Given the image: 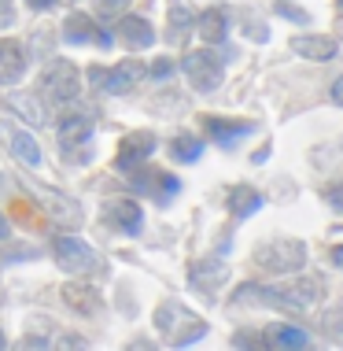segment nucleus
Returning a JSON list of instances; mask_svg holds the SVG:
<instances>
[{
    "label": "nucleus",
    "mask_w": 343,
    "mask_h": 351,
    "mask_svg": "<svg viewBox=\"0 0 343 351\" xmlns=\"http://www.w3.org/2000/svg\"><path fill=\"white\" fill-rule=\"evenodd\" d=\"M140 78H144V63H137V60H126V63H118V67H111V71L97 67V63L89 67L92 89H103V93H111V97H126V93H133Z\"/></svg>",
    "instance_id": "f257e3e1"
},
{
    "label": "nucleus",
    "mask_w": 343,
    "mask_h": 351,
    "mask_svg": "<svg viewBox=\"0 0 343 351\" xmlns=\"http://www.w3.org/2000/svg\"><path fill=\"white\" fill-rule=\"evenodd\" d=\"M255 263L262 270H273V274H292L307 263V244L303 241H270V244H259L255 248Z\"/></svg>",
    "instance_id": "f03ea898"
},
{
    "label": "nucleus",
    "mask_w": 343,
    "mask_h": 351,
    "mask_svg": "<svg viewBox=\"0 0 343 351\" xmlns=\"http://www.w3.org/2000/svg\"><path fill=\"white\" fill-rule=\"evenodd\" d=\"M52 252H55V263L66 274H92L97 270V252L85 241H78V237H55Z\"/></svg>",
    "instance_id": "7ed1b4c3"
},
{
    "label": "nucleus",
    "mask_w": 343,
    "mask_h": 351,
    "mask_svg": "<svg viewBox=\"0 0 343 351\" xmlns=\"http://www.w3.org/2000/svg\"><path fill=\"white\" fill-rule=\"evenodd\" d=\"M185 78L192 82V89L211 93V89H218V85H222V63L214 60L211 49L188 52V56H185Z\"/></svg>",
    "instance_id": "20e7f679"
},
{
    "label": "nucleus",
    "mask_w": 343,
    "mask_h": 351,
    "mask_svg": "<svg viewBox=\"0 0 343 351\" xmlns=\"http://www.w3.org/2000/svg\"><path fill=\"white\" fill-rule=\"evenodd\" d=\"M133 193H144V196H151V200H159V204H170L181 193V182L174 174H166V170L148 167L144 174H133Z\"/></svg>",
    "instance_id": "39448f33"
},
{
    "label": "nucleus",
    "mask_w": 343,
    "mask_h": 351,
    "mask_svg": "<svg viewBox=\"0 0 343 351\" xmlns=\"http://www.w3.org/2000/svg\"><path fill=\"white\" fill-rule=\"evenodd\" d=\"M103 222H107L111 230L126 233V237H137L140 230H144V211L122 196V200H111L107 207H103Z\"/></svg>",
    "instance_id": "423d86ee"
},
{
    "label": "nucleus",
    "mask_w": 343,
    "mask_h": 351,
    "mask_svg": "<svg viewBox=\"0 0 343 351\" xmlns=\"http://www.w3.org/2000/svg\"><path fill=\"white\" fill-rule=\"evenodd\" d=\"M45 85H49V93L60 104L74 100L81 93V82H78V67H74L71 60H55L49 67V78H45Z\"/></svg>",
    "instance_id": "0eeeda50"
},
{
    "label": "nucleus",
    "mask_w": 343,
    "mask_h": 351,
    "mask_svg": "<svg viewBox=\"0 0 343 351\" xmlns=\"http://www.w3.org/2000/svg\"><path fill=\"white\" fill-rule=\"evenodd\" d=\"M155 145H159L155 134H144V130H140V134H129L118 145V159H114V167H118L122 174H126V170H137L151 152H155Z\"/></svg>",
    "instance_id": "6e6552de"
},
{
    "label": "nucleus",
    "mask_w": 343,
    "mask_h": 351,
    "mask_svg": "<svg viewBox=\"0 0 343 351\" xmlns=\"http://www.w3.org/2000/svg\"><path fill=\"white\" fill-rule=\"evenodd\" d=\"M63 37H66L71 45H85V41H92V45H100V49H107V45H111V37L103 34L89 15H81V12L66 15V23H63Z\"/></svg>",
    "instance_id": "1a4fd4ad"
},
{
    "label": "nucleus",
    "mask_w": 343,
    "mask_h": 351,
    "mask_svg": "<svg viewBox=\"0 0 343 351\" xmlns=\"http://www.w3.org/2000/svg\"><path fill=\"white\" fill-rule=\"evenodd\" d=\"M188 281H192L199 292L214 296V292L229 281V267L222 259H199V263H192V270H188Z\"/></svg>",
    "instance_id": "9d476101"
},
{
    "label": "nucleus",
    "mask_w": 343,
    "mask_h": 351,
    "mask_svg": "<svg viewBox=\"0 0 343 351\" xmlns=\"http://www.w3.org/2000/svg\"><path fill=\"white\" fill-rule=\"evenodd\" d=\"M63 303L74 311V315H85V318H97L103 300L92 285H63Z\"/></svg>",
    "instance_id": "9b49d317"
},
{
    "label": "nucleus",
    "mask_w": 343,
    "mask_h": 351,
    "mask_svg": "<svg viewBox=\"0 0 343 351\" xmlns=\"http://www.w3.org/2000/svg\"><path fill=\"white\" fill-rule=\"evenodd\" d=\"M233 303H266V307H281V311H299L281 289H266V285H244V289H236Z\"/></svg>",
    "instance_id": "f8f14e48"
},
{
    "label": "nucleus",
    "mask_w": 343,
    "mask_h": 351,
    "mask_svg": "<svg viewBox=\"0 0 343 351\" xmlns=\"http://www.w3.org/2000/svg\"><path fill=\"white\" fill-rule=\"evenodd\" d=\"M203 126H207V134H211L222 148H233L240 137L251 134L255 122H229V119H214V115H207V119H203Z\"/></svg>",
    "instance_id": "ddd939ff"
},
{
    "label": "nucleus",
    "mask_w": 343,
    "mask_h": 351,
    "mask_svg": "<svg viewBox=\"0 0 343 351\" xmlns=\"http://www.w3.org/2000/svg\"><path fill=\"white\" fill-rule=\"evenodd\" d=\"M26 74V52L18 41H0V82L12 85Z\"/></svg>",
    "instance_id": "4468645a"
},
{
    "label": "nucleus",
    "mask_w": 343,
    "mask_h": 351,
    "mask_svg": "<svg viewBox=\"0 0 343 351\" xmlns=\"http://www.w3.org/2000/svg\"><path fill=\"white\" fill-rule=\"evenodd\" d=\"M266 348H284V351H299V348H310V337L303 333V329L295 326H284V322H277V326H270L262 333Z\"/></svg>",
    "instance_id": "2eb2a0df"
},
{
    "label": "nucleus",
    "mask_w": 343,
    "mask_h": 351,
    "mask_svg": "<svg viewBox=\"0 0 343 351\" xmlns=\"http://www.w3.org/2000/svg\"><path fill=\"white\" fill-rule=\"evenodd\" d=\"M89 137H92V119H89V115H71V119L60 126V145H63V152L89 145Z\"/></svg>",
    "instance_id": "dca6fc26"
},
{
    "label": "nucleus",
    "mask_w": 343,
    "mask_h": 351,
    "mask_svg": "<svg viewBox=\"0 0 343 351\" xmlns=\"http://www.w3.org/2000/svg\"><path fill=\"white\" fill-rule=\"evenodd\" d=\"M196 26H199V37H203L207 45H222L225 41V30H229L225 8H211V12H203V15L196 19Z\"/></svg>",
    "instance_id": "f3484780"
},
{
    "label": "nucleus",
    "mask_w": 343,
    "mask_h": 351,
    "mask_svg": "<svg viewBox=\"0 0 343 351\" xmlns=\"http://www.w3.org/2000/svg\"><path fill=\"white\" fill-rule=\"evenodd\" d=\"M292 49L299 52V56H307V60H332V56L340 52V49H336V41H332V37H321V34L295 37Z\"/></svg>",
    "instance_id": "a211bd4d"
},
{
    "label": "nucleus",
    "mask_w": 343,
    "mask_h": 351,
    "mask_svg": "<svg viewBox=\"0 0 343 351\" xmlns=\"http://www.w3.org/2000/svg\"><path fill=\"white\" fill-rule=\"evenodd\" d=\"M259 207H262L259 189H251V185L229 189V211H233V218H251L255 211H259Z\"/></svg>",
    "instance_id": "6ab92c4d"
},
{
    "label": "nucleus",
    "mask_w": 343,
    "mask_h": 351,
    "mask_svg": "<svg viewBox=\"0 0 343 351\" xmlns=\"http://www.w3.org/2000/svg\"><path fill=\"white\" fill-rule=\"evenodd\" d=\"M118 30H122V37H126V45H133V49H148V45L155 41L151 23H148V19H140V15H126L118 23Z\"/></svg>",
    "instance_id": "aec40b11"
},
{
    "label": "nucleus",
    "mask_w": 343,
    "mask_h": 351,
    "mask_svg": "<svg viewBox=\"0 0 343 351\" xmlns=\"http://www.w3.org/2000/svg\"><path fill=\"white\" fill-rule=\"evenodd\" d=\"M192 23H196L192 4L174 0V4H170V45H181V41H185L188 30H192Z\"/></svg>",
    "instance_id": "412c9836"
},
{
    "label": "nucleus",
    "mask_w": 343,
    "mask_h": 351,
    "mask_svg": "<svg viewBox=\"0 0 343 351\" xmlns=\"http://www.w3.org/2000/svg\"><path fill=\"white\" fill-rule=\"evenodd\" d=\"M8 108H12L15 115H23L26 122H34V126H45V122H49V111L41 108V100H37L34 93H15V97H8Z\"/></svg>",
    "instance_id": "4be33fe9"
},
{
    "label": "nucleus",
    "mask_w": 343,
    "mask_h": 351,
    "mask_svg": "<svg viewBox=\"0 0 343 351\" xmlns=\"http://www.w3.org/2000/svg\"><path fill=\"white\" fill-rule=\"evenodd\" d=\"M177 318H181V329L174 333V344H177V348H188V344H196V340L207 333V322H203V318H196L192 311H181Z\"/></svg>",
    "instance_id": "5701e85b"
},
{
    "label": "nucleus",
    "mask_w": 343,
    "mask_h": 351,
    "mask_svg": "<svg viewBox=\"0 0 343 351\" xmlns=\"http://www.w3.org/2000/svg\"><path fill=\"white\" fill-rule=\"evenodd\" d=\"M170 152H174L177 163H196V159L203 156V141L192 137V134H177L174 145H170Z\"/></svg>",
    "instance_id": "b1692460"
},
{
    "label": "nucleus",
    "mask_w": 343,
    "mask_h": 351,
    "mask_svg": "<svg viewBox=\"0 0 343 351\" xmlns=\"http://www.w3.org/2000/svg\"><path fill=\"white\" fill-rule=\"evenodd\" d=\"M12 152L23 159L26 167H41V148H37V141H34L30 134H23V130H18V134H12Z\"/></svg>",
    "instance_id": "393cba45"
},
{
    "label": "nucleus",
    "mask_w": 343,
    "mask_h": 351,
    "mask_svg": "<svg viewBox=\"0 0 343 351\" xmlns=\"http://www.w3.org/2000/svg\"><path fill=\"white\" fill-rule=\"evenodd\" d=\"M12 23H15V4H12V0H0V30L12 26Z\"/></svg>",
    "instance_id": "a878e982"
},
{
    "label": "nucleus",
    "mask_w": 343,
    "mask_h": 351,
    "mask_svg": "<svg viewBox=\"0 0 343 351\" xmlns=\"http://www.w3.org/2000/svg\"><path fill=\"white\" fill-rule=\"evenodd\" d=\"M4 255H8L12 263H23V259H30V255H34V248H26V244H12Z\"/></svg>",
    "instance_id": "bb28decb"
},
{
    "label": "nucleus",
    "mask_w": 343,
    "mask_h": 351,
    "mask_svg": "<svg viewBox=\"0 0 343 351\" xmlns=\"http://www.w3.org/2000/svg\"><path fill=\"white\" fill-rule=\"evenodd\" d=\"M277 12H284L292 23H307V19H310L307 12H299V8H292V4H277Z\"/></svg>",
    "instance_id": "cd10ccee"
},
{
    "label": "nucleus",
    "mask_w": 343,
    "mask_h": 351,
    "mask_svg": "<svg viewBox=\"0 0 343 351\" xmlns=\"http://www.w3.org/2000/svg\"><path fill=\"white\" fill-rule=\"evenodd\" d=\"M325 200L336 207V211H343V185H332L329 193H325Z\"/></svg>",
    "instance_id": "c85d7f7f"
},
{
    "label": "nucleus",
    "mask_w": 343,
    "mask_h": 351,
    "mask_svg": "<svg viewBox=\"0 0 343 351\" xmlns=\"http://www.w3.org/2000/svg\"><path fill=\"white\" fill-rule=\"evenodd\" d=\"M170 71H174V63H170V60H155V63H151V78H166Z\"/></svg>",
    "instance_id": "c756f323"
},
{
    "label": "nucleus",
    "mask_w": 343,
    "mask_h": 351,
    "mask_svg": "<svg viewBox=\"0 0 343 351\" xmlns=\"http://www.w3.org/2000/svg\"><path fill=\"white\" fill-rule=\"evenodd\" d=\"M97 4L103 8V12H126L129 0H97Z\"/></svg>",
    "instance_id": "7c9ffc66"
},
{
    "label": "nucleus",
    "mask_w": 343,
    "mask_h": 351,
    "mask_svg": "<svg viewBox=\"0 0 343 351\" xmlns=\"http://www.w3.org/2000/svg\"><path fill=\"white\" fill-rule=\"evenodd\" d=\"M332 100H336L340 108H343V78H336V82H332Z\"/></svg>",
    "instance_id": "2f4dec72"
},
{
    "label": "nucleus",
    "mask_w": 343,
    "mask_h": 351,
    "mask_svg": "<svg viewBox=\"0 0 343 351\" xmlns=\"http://www.w3.org/2000/svg\"><path fill=\"white\" fill-rule=\"evenodd\" d=\"M63 348H85L81 337H63Z\"/></svg>",
    "instance_id": "473e14b6"
},
{
    "label": "nucleus",
    "mask_w": 343,
    "mask_h": 351,
    "mask_svg": "<svg viewBox=\"0 0 343 351\" xmlns=\"http://www.w3.org/2000/svg\"><path fill=\"white\" fill-rule=\"evenodd\" d=\"M332 263H336V267L343 270V244H336V248H332Z\"/></svg>",
    "instance_id": "72a5a7b5"
},
{
    "label": "nucleus",
    "mask_w": 343,
    "mask_h": 351,
    "mask_svg": "<svg viewBox=\"0 0 343 351\" xmlns=\"http://www.w3.org/2000/svg\"><path fill=\"white\" fill-rule=\"evenodd\" d=\"M8 233H12V226H8V218L0 215V241H8Z\"/></svg>",
    "instance_id": "f704fd0d"
},
{
    "label": "nucleus",
    "mask_w": 343,
    "mask_h": 351,
    "mask_svg": "<svg viewBox=\"0 0 343 351\" xmlns=\"http://www.w3.org/2000/svg\"><path fill=\"white\" fill-rule=\"evenodd\" d=\"M55 4V0H30V8H41V12H45V8H52Z\"/></svg>",
    "instance_id": "c9c22d12"
},
{
    "label": "nucleus",
    "mask_w": 343,
    "mask_h": 351,
    "mask_svg": "<svg viewBox=\"0 0 343 351\" xmlns=\"http://www.w3.org/2000/svg\"><path fill=\"white\" fill-rule=\"evenodd\" d=\"M0 348H8V344H4V329H0Z\"/></svg>",
    "instance_id": "e433bc0d"
},
{
    "label": "nucleus",
    "mask_w": 343,
    "mask_h": 351,
    "mask_svg": "<svg viewBox=\"0 0 343 351\" xmlns=\"http://www.w3.org/2000/svg\"><path fill=\"white\" fill-rule=\"evenodd\" d=\"M340 4H343V0H340Z\"/></svg>",
    "instance_id": "4c0bfd02"
}]
</instances>
